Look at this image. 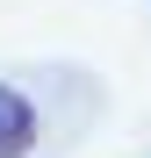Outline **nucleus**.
Masks as SVG:
<instances>
[{
  "label": "nucleus",
  "mask_w": 151,
  "mask_h": 158,
  "mask_svg": "<svg viewBox=\"0 0 151 158\" xmlns=\"http://www.w3.org/2000/svg\"><path fill=\"white\" fill-rule=\"evenodd\" d=\"M29 144H36V101L0 79V158H29Z\"/></svg>",
  "instance_id": "obj_1"
}]
</instances>
